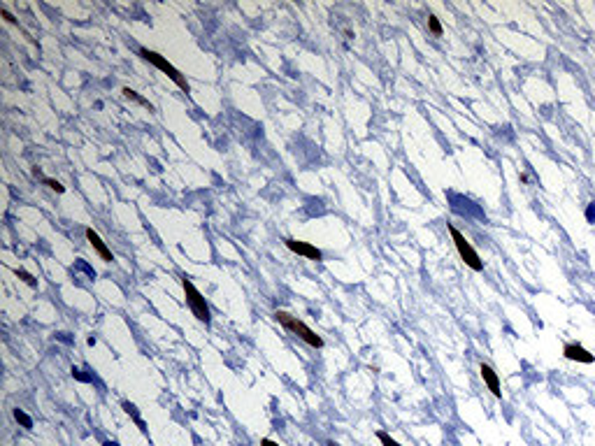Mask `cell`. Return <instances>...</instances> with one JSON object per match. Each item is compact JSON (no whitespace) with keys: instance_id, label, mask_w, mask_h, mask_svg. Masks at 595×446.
<instances>
[{"instance_id":"obj_13","label":"cell","mask_w":595,"mask_h":446,"mask_svg":"<svg viewBox=\"0 0 595 446\" xmlns=\"http://www.w3.org/2000/svg\"><path fill=\"white\" fill-rule=\"evenodd\" d=\"M377 439L381 441V446H400L398 441H395V439H391V437L386 435V432H384V430H379V432H377Z\"/></svg>"},{"instance_id":"obj_5","label":"cell","mask_w":595,"mask_h":446,"mask_svg":"<svg viewBox=\"0 0 595 446\" xmlns=\"http://www.w3.org/2000/svg\"><path fill=\"white\" fill-rule=\"evenodd\" d=\"M284 244H286L288 251H293V253H298V256H305L307 261H321L323 253L321 249H316L314 244H309V242H300V240H284Z\"/></svg>"},{"instance_id":"obj_3","label":"cell","mask_w":595,"mask_h":446,"mask_svg":"<svg viewBox=\"0 0 595 446\" xmlns=\"http://www.w3.org/2000/svg\"><path fill=\"white\" fill-rule=\"evenodd\" d=\"M182 286H184V295H186V305L191 307L193 316H196L198 321L205 323V326H209L212 316H209V307H207V302H205V298H202V293L198 291L196 286H193V281L188 279L186 274L182 277Z\"/></svg>"},{"instance_id":"obj_22","label":"cell","mask_w":595,"mask_h":446,"mask_svg":"<svg viewBox=\"0 0 595 446\" xmlns=\"http://www.w3.org/2000/svg\"><path fill=\"white\" fill-rule=\"evenodd\" d=\"M326 446H337V441H328V444H326Z\"/></svg>"},{"instance_id":"obj_4","label":"cell","mask_w":595,"mask_h":446,"mask_svg":"<svg viewBox=\"0 0 595 446\" xmlns=\"http://www.w3.org/2000/svg\"><path fill=\"white\" fill-rule=\"evenodd\" d=\"M449 235H451V240H454V244H456L458 256L465 261V265H468L470 270H474V272H481V270H484V263H481L479 253H477V251H474V246L470 244L468 240H465L463 232H460L456 226H449Z\"/></svg>"},{"instance_id":"obj_15","label":"cell","mask_w":595,"mask_h":446,"mask_svg":"<svg viewBox=\"0 0 595 446\" xmlns=\"http://www.w3.org/2000/svg\"><path fill=\"white\" fill-rule=\"evenodd\" d=\"M121 407H123V411H126L128 416H133V418H135V423H137V421H142V418H140V414H137V407H135V405H131V402H123Z\"/></svg>"},{"instance_id":"obj_12","label":"cell","mask_w":595,"mask_h":446,"mask_svg":"<svg viewBox=\"0 0 595 446\" xmlns=\"http://www.w3.org/2000/svg\"><path fill=\"white\" fill-rule=\"evenodd\" d=\"M14 272H16V277H19V279H21V281H24V284H28V286H35V284H37V281H35V277H33V274H31V272H26V270H21V267H16V270H14Z\"/></svg>"},{"instance_id":"obj_6","label":"cell","mask_w":595,"mask_h":446,"mask_svg":"<svg viewBox=\"0 0 595 446\" xmlns=\"http://www.w3.org/2000/svg\"><path fill=\"white\" fill-rule=\"evenodd\" d=\"M563 356L567 358V360H575V363H584V365H590V363L595 360V356L590 351H586L581 344H577V342H570V344H565L563 346Z\"/></svg>"},{"instance_id":"obj_10","label":"cell","mask_w":595,"mask_h":446,"mask_svg":"<svg viewBox=\"0 0 595 446\" xmlns=\"http://www.w3.org/2000/svg\"><path fill=\"white\" fill-rule=\"evenodd\" d=\"M14 418L21 423V426L26 428V430H33V418L28 416V414H26L24 409H14Z\"/></svg>"},{"instance_id":"obj_9","label":"cell","mask_w":595,"mask_h":446,"mask_svg":"<svg viewBox=\"0 0 595 446\" xmlns=\"http://www.w3.org/2000/svg\"><path fill=\"white\" fill-rule=\"evenodd\" d=\"M121 93H123V95H126L128 100H135V102H137V105L146 107V110H149V112H152V110H154V107H152V102H149V100H144V98H142V95H140V93H135V91H133V89H128V86H126V89H123V91H121Z\"/></svg>"},{"instance_id":"obj_18","label":"cell","mask_w":595,"mask_h":446,"mask_svg":"<svg viewBox=\"0 0 595 446\" xmlns=\"http://www.w3.org/2000/svg\"><path fill=\"white\" fill-rule=\"evenodd\" d=\"M586 219L595 221V202H590V205H588V209H586Z\"/></svg>"},{"instance_id":"obj_14","label":"cell","mask_w":595,"mask_h":446,"mask_svg":"<svg viewBox=\"0 0 595 446\" xmlns=\"http://www.w3.org/2000/svg\"><path fill=\"white\" fill-rule=\"evenodd\" d=\"M42 181H45V184L49 186L51 190H56V193H63V190H66V186H63L61 181H56V179H49V177H45V179H42Z\"/></svg>"},{"instance_id":"obj_17","label":"cell","mask_w":595,"mask_h":446,"mask_svg":"<svg viewBox=\"0 0 595 446\" xmlns=\"http://www.w3.org/2000/svg\"><path fill=\"white\" fill-rule=\"evenodd\" d=\"M77 267H79V270H84L86 274L91 277V279H96V270H93V267H89L84 261H77Z\"/></svg>"},{"instance_id":"obj_16","label":"cell","mask_w":595,"mask_h":446,"mask_svg":"<svg viewBox=\"0 0 595 446\" xmlns=\"http://www.w3.org/2000/svg\"><path fill=\"white\" fill-rule=\"evenodd\" d=\"M72 376H75V379H79V381H84V384H89V381H93V376H89V374H81V370H77V367H72Z\"/></svg>"},{"instance_id":"obj_11","label":"cell","mask_w":595,"mask_h":446,"mask_svg":"<svg viewBox=\"0 0 595 446\" xmlns=\"http://www.w3.org/2000/svg\"><path fill=\"white\" fill-rule=\"evenodd\" d=\"M428 28H430V33H433V35H442V24H439V19L435 14L428 16Z\"/></svg>"},{"instance_id":"obj_1","label":"cell","mask_w":595,"mask_h":446,"mask_svg":"<svg viewBox=\"0 0 595 446\" xmlns=\"http://www.w3.org/2000/svg\"><path fill=\"white\" fill-rule=\"evenodd\" d=\"M274 318L279 321V326L284 328V330L293 332L295 337H300V339L305 342V344H309L312 349H321L323 346V339L316 335V332L312 330V328H307L300 318H295V316L286 314V311H274Z\"/></svg>"},{"instance_id":"obj_20","label":"cell","mask_w":595,"mask_h":446,"mask_svg":"<svg viewBox=\"0 0 595 446\" xmlns=\"http://www.w3.org/2000/svg\"><path fill=\"white\" fill-rule=\"evenodd\" d=\"M261 446H279L277 441H272V439H261Z\"/></svg>"},{"instance_id":"obj_19","label":"cell","mask_w":595,"mask_h":446,"mask_svg":"<svg viewBox=\"0 0 595 446\" xmlns=\"http://www.w3.org/2000/svg\"><path fill=\"white\" fill-rule=\"evenodd\" d=\"M0 14H3V19H5V21H10V24H16V19H14V16H12L7 10H0Z\"/></svg>"},{"instance_id":"obj_2","label":"cell","mask_w":595,"mask_h":446,"mask_svg":"<svg viewBox=\"0 0 595 446\" xmlns=\"http://www.w3.org/2000/svg\"><path fill=\"white\" fill-rule=\"evenodd\" d=\"M140 56H142V58L146 60V63H152V66H156V68H158V70H161V72H165V75L170 77V79L175 81V84L179 86V89H182V91H184V93H186V95L191 93V86H188L186 77H184L182 72L177 70V68L172 66V63H167V58H163L161 54H156V51H152V49H146V47H142V49H140Z\"/></svg>"},{"instance_id":"obj_8","label":"cell","mask_w":595,"mask_h":446,"mask_svg":"<svg viewBox=\"0 0 595 446\" xmlns=\"http://www.w3.org/2000/svg\"><path fill=\"white\" fill-rule=\"evenodd\" d=\"M86 240L91 242V246H93V249L98 251V256H100V258H102V261H105V263H112V261H114V256H112V251L107 249V246H105V242L100 240V235H98V232L93 230V228H86Z\"/></svg>"},{"instance_id":"obj_7","label":"cell","mask_w":595,"mask_h":446,"mask_svg":"<svg viewBox=\"0 0 595 446\" xmlns=\"http://www.w3.org/2000/svg\"><path fill=\"white\" fill-rule=\"evenodd\" d=\"M479 372H481V379H484V384L488 386V391L493 393V397H502V391H500V379H498V374L493 372V367L491 365H486V363H481V367H479Z\"/></svg>"},{"instance_id":"obj_21","label":"cell","mask_w":595,"mask_h":446,"mask_svg":"<svg viewBox=\"0 0 595 446\" xmlns=\"http://www.w3.org/2000/svg\"><path fill=\"white\" fill-rule=\"evenodd\" d=\"M102 446H119V444H116V441H105Z\"/></svg>"}]
</instances>
